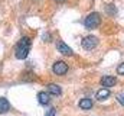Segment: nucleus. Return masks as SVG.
Returning a JSON list of instances; mask_svg holds the SVG:
<instances>
[{"label":"nucleus","instance_id":"1","mask_svg":"<svg viewBox=\"0 0 124 116\" xmlns=\"http://www.w3.org/2000/svg\"><path fill=\"white\" fill-rule=\"evenodd\" d=\"M31 45L32 41L28 36H23L22 39H19V42L16 44V49H15V55L17 59H25L28 58L29 52H31Z\"/></svg>","mask_w":124,"mask_h":116},{"label":"nucleus","instance_id":"2","mask_svg":"<svg viewBox=\"0 0 124 116\" xmlns=\"http://www.w3.org/2000/svg\"><path fill=\"white\" fill-rule=\"evenodd\" d=\"M100 23H101V18H100V15L97 13V12H93V13H90L87 18H85V20H84V26L87 29H95L100 26Z\"/></svg>","mask_w":124,"mask_h":116},{"label":"nucleus","instance_id":"3","mask_svg":"<svg viewBox=\"0 0 124 116\" xmlns=\"http://www.w3.org/2000/svg\"><path fill=\"white\" fill-rule=\"evenodd\" d=\"M97 45H98V39H97V36H94V35H88V36H85V38L81 41V47H82V49H85V51H93Z\"/></svg>","mask_w":124,"mask_h":116},{"label":"nucleus","instance_id":"4","mask_svg":"<svg viewBox=\"0 0 124 116\" xmlns=\"http://www.w3.org/2000/svg\"><path fill=\"white\" fill-rule=\"evenodd\" d=\"M68 70H69V67H68V64L65 61H56L52 65V71L56 76H65L68 73Z\"/></svg>","mask_w":124,"mask_h":116},{"label":"nucleus","instance_id":"5","mask_svg":"<svg viewBox=\"0 0 124 116\" xmlns=\"http://www.w3.org/2000/svg\"><path fill=\"white\" fill-rule=\"evenodd\" d=\"M56 49L61 52L62 55H65V57H72V55H74V51H72L63 41H58V42H56Z\"/></svg>","mask_w":124,"mask_h":116},{"label":"nucleus","instance_id":"6","mask_svg":"<svg viewBox=\"0 0 124 116\" xmlns=\"http://www.w3.org/2000/svg\"><path fill=\"white\" fill-rule=\"evenodd\" d=\"M100 83H101V86L102 87L110 88V87H114L116 84H117V78L113 77V76H104V77H101Z\"/></svg>","mask_w":124,"mask_h":116},{"label":"nucleus","instance_id":"7","mask_svg":"<svg viewBox=\"0 0 124 116\" xmlns=\"http://www.w3.org/2000/svg\"><path fill=\"white\" fill-rule=\"evenodd\" d=\"M38 102L42 106H48L49 102H51V94L48 91H39L38 93Z\"/></svg>","mask_w":124,"mask_h":116},{"label":"nucleus","instance_id":"8","mask_svg":"<svg viewBox=\"0 0 124 116\" xmlns=\"http://www.w3.org/2000/svg\"><path fill=\"white\" fill-rule=\"evenodd\" d=\"M111 96V91H110V88H101V90H98L97 93H95V99L98 100V102H102V100H105V99H108Z\"/></svg>","mask_w":124,"mask_h":116},{"label":"nucleus","instance_id":"9","mask_svg":"<svg viewBox=\"0 0 124 116\" xmlns=\"http://www.w3.org/2000/svg\"><path fill=\"white\" fill-rule=\"evenodd\" d=\"M78 106H79L82 110H90V109H93L94 107V102L91 100V99L85 97V99H81V100H79Z\"/></svg>","mask_w":124,"mask_h":116},{"label":"nucleus","instance_id":"10","mask_svg":"<svg viewBox=\"0 0 124 116\" xmlns=\"http://www.w3.org/2000/svg\"><path fill=\"white\" fill-rule=\"evenodd\" d=\"M9 110H10V103H9V100L4 99V97H0V115H3V113H6V112H9Z\"/></svg>","mask_w":124,"mask_h":116},{"label":"nucleus","instance_id":"11","mask_svg":"<svg viewBox=\"0 0 124 116\" xmlns=\"http://www.w3.org/2000/svg\"><path fill=\"white\" fill-rule=\"evenodd\" d=\"M48 91L54 96H61L62 94V88L58 84H48Z\"/></svg>","mask_w":124,"mask_h":116},{"label":"nucleus","instance_id":"12","mask_svg":"<svg viewBox=\"0 0 124 116\" xmlns=\"http://www.w3.org/2000/svg\"><path fill=\"white\" fill-rule=\"evenodd\" d=\"M117 73H118L120 76H124V62H121V64L117 67Z\"/></svg>","mask_w":124,"mask_h":116},{"label":"nucleus","instance_id":"13","mask_svg":"<svg viewBox=\"0 0 124 116\" xmlns=\"http://www.w3.org/2000/svg\"><path fill=\"white\" fill-rule=\"evenodd\" d=\"M117 100L120 102V105H123V106H124V94H120V96H117Z\"/></svg>","mask_w":124,"mask_h":116},{"label":"nucleus","instance_id":"14","mask_svg":"<svg viewBox=\"0 0 124 116\" xmlns=\"http://www.w3.org/2000/svg\"><path fill=\"white\" fill-rule=\"evenodd\" d=\"M55 115H56V110H55V109H51V110H49L45 116H55Z\"/></svg>","mask_w":124,"mask_h":116},{"label":"nucleus","instance_id":"15","mask_svg":"<svg viewBox=\"0 0 124 116\" xmlns=\"http://www.w3.org/2000/svg\"><path fill=\"white\" fill-rule=\"evenodd\" d=\"M56 3H63V1H66V0H55Z\"/></svg>","mask_w":124,"mask_h":116}]
</instances>
